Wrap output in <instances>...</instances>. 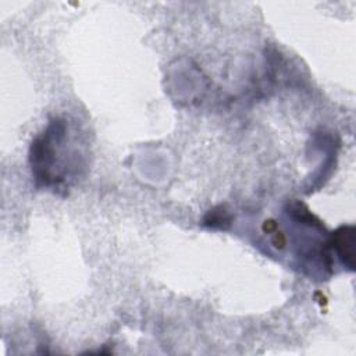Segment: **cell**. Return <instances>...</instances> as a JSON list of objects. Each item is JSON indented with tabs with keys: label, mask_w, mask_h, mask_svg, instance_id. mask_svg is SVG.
<instances>
[{
	"label": "cell",
	"mask_w": 356,
	"mask_h": 356,
	"mask_svg": "<svg viewBox=\"0 0 356 356\" xmlns=\"http://www.w3.org/2000/svg\"><path fill=\"white\" fill-rule=\"evenodd\" d=\"M86 142L65 117H53L38 134L28 153L29 168L38 189L67 196L88 171Z\"/></svg>",
	"instance_id": "cell-1"
},
{
	"label": "cell",
	"mask_w": 356,
	"mask_h": 356,
	"mask_svg": "<svg viewBox=\"0 0 356 356\" xmlns=\"http://www.w3.org/2000/svg\"><path fill=\"white\" fill-rule=\"evenodd\" d=\"M355 225H341L328 235L331 252H335L343 268L355 271Z\"/></svg>",
	"instance_id": "cell-2"
},
{
	"label": "cell",
	"mask_w": 356,
	"mask_h": 356,
	"mask_svg": "<svg viewBox=\"0 0 356 356\" xmlns=\"http://www.w3.org/2000/svg\"><path fill=\"white\" fill-rule=\"evenodd\" d=\"M232 222V216L229 210L225 209V206L220 204L211 210L207 211L204 216L202 225L213 229H227Z\"/></svg>",
	"instance_id": "cell-3"
}]
</instances>
